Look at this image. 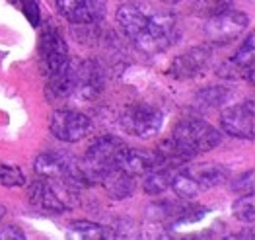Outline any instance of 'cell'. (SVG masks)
<instances>
[{"label":"cell","instance_id":"6da1fadb","mask_svg":"<svg viewBox=\"0 0 255 240\" xmlns=\"http://www.w3.org/2000/svg\"><path fill=\"white\" fill-rule=\"evenodd\" d=\"M117 23L134 49L144 55H160L181 37L177 16L148 2L121 4L117 8Z\"/></svg>","mask_w":255,"mask_h":240},{"label":"cell","instance_id":"7a4b0ae2","mask_svg":"<svg viewBox=\"0 0 255 240\" xmlns=\"http://www.w3.org/2000/svg\"><path fill=\"white\" fill-rule=\"evenodd\" d=\"M125 149H127V145L123 141H119L117 137L106 135V137L96 139L90 145V149L86 151L84 160L80 162V168L88 178V182L100 184L104 180V176L119 168V162H121Z\"/></svg>","mask_w":255,"mask_h":240},{"label":"cell","instance_id":"3957f363","mask_svg":"<svg viewBox=\"0 0 255 240\" xmlns=\"http://www.w3.org/2000/svg\"><path fill=\"white\" fill-rule=\"evenodd\" d=\"M29 201L43 211L61 215L78 205V194L74 186L63 180L41 178L29 186Z\"/></svg>","mask_w":255,"mask_h":240},{"label":"cell","instance_id":"277c9868","mask_svg":"<svg viewBox=\"0 0 255 240\" xmlns=\"http://www.w3.org/2000/svg\"><path fill=\"white\" fill-rule=\"evenodd\" d=\"M171 139L179 145V149L189 158L201 153L213 151L222 143V135L211 123L201 119H183L175 125Z\"/></svg>","mask_w":255,"mask_h":240},{"label":"cell","instance_id":"5b68a950","mask_svg":"<svg viewBox=\"0 0 255 240\" xmlns=\"http://www.w3.org/2000/svg\"><path fill=\"white\" fill-rule=\"evenodd\" d=\"M35 172L41 178H53V180H63L66 184L78 188V186H92L88 182L86 174L80 168V162L63 153V151H55V153H43L35 158L33 164Z\"/></svg>","mask_w":255,"mask_h":240},{"label":"cell","instance_id":"8992f818","mask_svg":"<svg viewBox=\"0 0 255 240\" xmlns=\"http://www.w3.org/2000/svg\"><path fill=\"white\" fill-rule=\"evenodd\" d=\"M119 123L132 137L152 139L164 125V111L150 104H128L119 113Z\"/></svg>","mask_w":255,"mask_h":240},{"label":"cell","instance_id":"52a82bcc","mask_svg":"<svg viewBox=\"0 0 255 240\" xmlns=\"http://www.w3.org/2000/svg\"><path fill=\"white\" fill-rule=\"evenodd\" d=\"M39 63H41V70L47 76L55 74V72H59V70H63L70 65L68 47L64 43L63 35L53 25H47L41 29V35H39Z\"/></svg>","mask_w":255,"mask_h":240},{"label":"cell","instance_id":"ba28073f","mask_svg":"<svg viewBox=\"0 0 255 240\" xmlns=\"http://www.w3.org/2000/svg\"><path fill=\"white\" fill-rule=\"evenodd\" d=\"M248 16L244 12H238L234 8L209 18L205 23V37L216 45H226L232 43L234 39H238L242 35V31L248 27Z\"/></svg>","mask_w":255,"mask_h":240},{"label":"cell","instance_id":"9c48e42d","mask_svg":"<svg viewBox=\"0 0 255 240\" xmlns=\"http://www.w3.org/2000/svg\"><path fill=\"white\" fill-rule=\"evenodd\" d=\"M49 129L63 143H78L92 129L90 117L74 109H57L49 117Z\"/></svg>","mask_w":255,"mask_h":240},{"label":"cell","instance_id":"30bf717a","mask_svg":"<svg viewBox=\"0 0 255 240\" xmlns=\"http://www.w3.org/2000/svg\"><path fill=\"white\" fill-rule=\"evenodd\" d=\"M106 86V74L98 61H84L74 66V90L72 96L78 100H98Z\"/></svg>","mask_w":255,"mask_h":240},{"label":"cell","instance_id":"8fae6325","mask_svg":"<svg viewBox=\"0 0 255 240\" xmlns=\"http://www.w3.org/2000/svg\"><path fill=\"white\" fill-rule=\"evenodd\" d=\"M213 57V49L209 45H199V47H191L187 51H183L181 55H177L170 65V74L175 80H191L201 76L207 66L211 63Z\"/></svg>","mask_w":255,"mask_h":240},{"label":"cell","instance_id":"7c38bea8","mask_svg":"<svg viewBox=\"0 0 255 240\" xmlns=\"http://www.w3.org/2000/svg\"><path fill=\"white\" fill-rule=\"evenodd\" d=\"M254 121L255 109L252 100L228 108L222 113V117H220L224 133H228L230 137H236V139H248V141H252L255 135Z\"/></svg>","mask_w":255,"mask_h":240},{"label":"cell","instance_id":"4fadbf2b","mask_svg":"<svg viewBox=\"0 0 255 240\" xmlns=\"http://www.w3.org/2000/svg\"><path fill=\"white\" fill-rule=\"evenodd\" d=\"M57 10L64 20L70 23L90 25L106 16V2L104 0H55Z\"/></svg>","mask_w":255,"mask_h":240},{"label":"cell","instance_id":"5bb4252c","mask_svg":"<svg viewBox=\"0 0 255 240\" xmlns=\"http://www.w3.org/2000/svg\"><path fill=\"white\" fill-rule=\"evenodd\" d=\"M164 162L156 153H146V151H134V149H125L121 156L119 168L128 172L130 176H146L152 170L162 168Z\"/></svg>","mask_w":255,"mask_h":240},{"label":"cell","instance_id":"9a60e30c","mask_svg":"<svg viewBox=\"0 0 255 240\" xmlns=\"http://www.w3.org/2000/svg\"><path fill=\"white\" fill-rule=\"evenodd\" d=\"M72 90H74V66H72V63L55 74H49V82H47L49 102H63V100L72 98Z\"/></svg>","mask_w":255,"mask_h":240},{"label":"cell","instance_id":"2e32d148","mask_svg":"<svg viewBox=\"0 0 255 240\" xmlns=\"http://www.w3.org/2000/svg\"><path fill=\"white\" fill-rule=\"evenodd\" d=\"M185 172L199 184L201 190H211V188L222 186V184L228 182V170L224 166H220V164H211V162L197 164V166L187 168Z\"/></svg>","mask_w":255,"mask_h":240},{"label":"cell","instance_id":"e0dca14e","mask_svg":"<svg viewBox=\"0 0 255 240\" xmlns=\"http://www.w3.org/2000/svg\"><path fill=\"white\" fill-rule=\"evenodd\" d=\"M100 184H104L106 192L113 199H127L134 194V176H130L121 168L111 170L109 174L104 176Z\"/></svg>","mask_w":255,"mask_h":240},{"label":"cell","instance_id":"ac0fdd59","mask_svg":"<svg viewBox=\"0 0 255 240\" xmlns=\"http://www.w3.org/2000/svg\"><path fill=\"white\" fill-rule=\"evenodd\" d=\"M68 237L74 239H86V240H102V239H115V231L92 223V221H74L68 225Z\"/></svg>","mask_w":255,"mask_h":240},{"label":"cell","instance_id":"d6986e66","mask_svg":"<svg viewBox=\"0 0 255 240\" xmlns=\"http://www.w3.org/2000/svg\"><path fill=\"white\" fill-rule=\"evenodd\" d=\"M230 63L242 72V78L254 82V63H255V45H254V35L250 33L246 37V41L242 47L236 51V55L230 59Z\"/></svg>","mask_w":255,"mask_h":240},{"label":"cell","instance_id":"ffe728a7","mask_svg":"<svg viewBox=\"0 0 255 240\" xmlns=\"http://www.w3.org/2000/svg\"><path fill=\"white\" fill-rule=\"evenodd\" d=\"M230 92L222 86H211V88H203L197 96H195V106L193 108L199 109V111H209L218 106H222L226 100H228Z\"/></svg>","mask_w":255,"mask_h":240},{"label":"cell","instance_id":"44dd1931","mask_svg":"<svg viewBox=\"0 0 255 240\" xmlns=\"http://www.w3.org/2000/svg\"><path fill=\"white\" fill-rule=\"evenodd\" d=\"M171 176H173V172L170 170V166H162L158 170H152L144 178V186L142 188H144V192L148 196H160L166 190H170Z\"/></svg>","mask_w":255,"mask_h":240},{"label":"cell","instance_id":"7402d4cb","mask_svg":"<svg viewBox=\"0 0 255 240\" xmlns=\"http://www.w3.org/2000/svg\"><path fill=\"white\" fill-rule=\"evenodd\" d=\"M170 188L177 194V196L181 197V199H195V197L199 196V192H201L199 184H197L185 170L179 172V174L171 176Z\"/></svg>","mask_w":255,"mask_h":240},{"label":"cell","instance_id":"603a6c76","mask_svg":"<svg viewBox=\"0 0 255 240\" xmlns=\"http://www.w3.org/2000/svg\"><path fill=\"white\" fill-rule=\"evenodd\" d=\"M232 213L238 221L254 225L255 223V196L254 194H244L240 199H236L232 205Z\"/></svg>","mask_w":255,"mask_h":240},{"label":"cell","instance_id":"cb8c5ba5","mask_svg":"<svg viewBox=\"0 0 255 240\" xmlns=\"http://www.w3.org/2000/svg\"><path fill=\"white\" fill-rule=\"evenodd\" d=\"M0 186L4 188H21L25 186V176L18 166L0 162Z\"/></svg>","mask_w":255,"mask_h":240},{"label":"cell","instance_id":"d4e9b609","mask_svg":"<svg viewBox=\"0 0 255 240\" xmlns=\"http://www.w3.org/2000/svg\"><path fill=\"white\" fill-rule=\"evenodd\" d=\"M230 8H232V0H203L199 6V14L213 18V16H218Z\"/></svg>","mask_w":255,"mask_h":240},{"label":"cell","instance_id":"484cf974","mask_svg":"<svg viewBox=\"0 0 255 240\" xmlns=\"http://www.w3.org/2000/svg\"><path fill=\"white\" fill-rule=\"evenodd\" d=\"M20 2H21V10H23V16L27 18V22L31 23L33 27H39V22H41L39 2L37 0H20Z\"/></svg>","mask_w":255,"mask_h":240},{"label":"cell","instance_id":"4316f807","mask_svg":"<svg viewBox=\"0 0 255 240\" xmlns=\"http://www.w3.org/2000/svg\"><path fill=\"white\" fill-rule=\"evenodd\" d=\"M232 192L244 196V194H254V170H248L246 174L236 178L232 184Z\"/></svg>","mask_w":255,"mask_h":240},{"label":"cell","instance_id":"83f0119b","mask_svg":"<svg viewBox=\"0 0 255 240\" xmlns=\"http://www.w3.org/2000/svg\"><path fill=\"white\" fill-rule=\"evenodd\" d=\"M25 235L23 231H20L16 225H8L0 229V240H23Z\"/></svg>","mask_w":255,"mask_h":240},{"label":"cell","instance_id":"f1b7e54d","mask_svg":"<svg viewBox=\"0 0 255 240\" xmlns=\"http://www.w3.org/2000/svg\"><path fill=\"white\" fill-rule=\"evenodd\" d=\"M158 2H162V4H179L183 0H158Z\"/></svg>","mask_w":255,"mask_h":240},{"label":"cell","instance_id":"f546056e","mask_svg":"<svg viewBox=\"0 0 255 240\" xmlns=\"http://www.w3.org/2000/svg\"><path fill=\"white\" fill-rule=\"evenodd\" d=\"M4 215H6V209L0 205V221H2V217H4Z\"/></svg>","mask_w":255,"mask_h":240}]
</instances>
